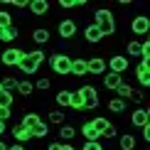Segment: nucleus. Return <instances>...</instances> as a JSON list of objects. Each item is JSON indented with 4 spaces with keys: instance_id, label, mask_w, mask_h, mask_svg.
<instances>
[{
    "instance_id": "nucleus-10",
    "label": "nucleus",
    "mask_w": 150,
    "mask_h": 150,
    "mask_svg": "<svg viewBox=\"0 0 150 150\" xmlns=\"http://www.w3.org/2000/svg\"><path fill=\"white\" fill-rule=\"evenodd\" d=\"M86 69H89V74H93V76H103L106 71V59L103 57H91V59H86Z\"/></svg>"
},
{
    "instance_id": "nucleus-13",
    "label": "nucleus",
    "mask_w": 150,
    "mask_h": 150,
    "mask_svg": "<svg viewBox=\"0 0 150 150\" xmlns=\"http://www.w3.org/2000/svg\"><path fill=\"white\" fill-rule=\"evenodd\" d=\"M17 37H20V27H17L15 22L8 25V27H0V42H3V45H10V42H15Z\"/></svg>"
},
{
    "instance_id": "nucleus-4",
    "label": "nucleus",
    "mask_w": 150,
    "mask_h": 150,
    "mask_svg": "<svg viewBox=\"0 0 150 150\" xmlns=\"http://www.w3.org/2000/svg\"><path fill=\"white\" fill-rule=\"evenodd\" d=\"M79 91V96H81V101H84V111H93V108H98V91H96V86H81Z\"/></svg>"
},
{
    "instance_id": "nucleus-15",
    "label": "nucleus",
    "mask_w": 150,
    "mask_h": 150,
    "mask_svg": "<svg viewBox=\"0 0 150 150\" xmlns=\"http://www.w3.org/2000/svg\"><path fill=\"white\" fill-rule=\"evenodd\" d=\"M69 74H71V76H76V79L86 76V74H89V69H86V59H84V57H74V59H71Z\"/></svg>"
},
{
    "instance_id": "nucleus-36",
    "label": "nucleus",
    "mask_w": 150,
    "mask_h": 150,
    "mask_svg": "<svg viewBox=\"0 0 150 150\" xmlns=\"http://www.w3.org/2000/svg\"><path fill=\"white\" fill-rule=\"evenodd\" d=\"M101 138H106V140H111V138H118V128L113 126V123H111V126L103 130V135H101Z\"/></svg>"
},
{
    "instance_id": "nucleus-9",
    "label": "nucleus",
    "mask_w": 150,
    "mask_h": 150,
    "mask_svg": "<svg viewBox=\"0 0 150 150\" xmlns=\"http://www.w3.org/2000/svg\"><path fill=\"white\" fill-rule=\"evenodd\" d=\"M148 123H150V108L148 106H140V108H135L133 113H130V126L143 128V126H148Z\"/></svg>"
},
{
    "instance_id": "nucleus-19",
    "label": "nucleus",
    "mask_w": 150,
    "mask_h": 150,
    "mask_svg": "<svg viewBox=\"0 0 150 150\" xmlns=\"http://www.w3.org/2000/svg\"><path fill=\"white\" fill-rule=\"evenodd\" d=\"M121 81H123V76H118V74H111V71H106V74H103V81H101V84H103L108 91H116L118 86H121Z\"/></svg>"
},
{
    "instance_id": "nucleus-34",
    "label": "nucleus",
    "mask_w": 150,
    "mask_h": 150,
    "mask_svg": "<svg viewBox=\"0 0 150 150\" xmlns=\"http://www.w3.org/2000/svg\"><path fill=\"white\" fill-rule=\"evenodd\" d=\"M12 12H8V10H0V27H8V25H12Z\"/></svg>"
},
{
    "instance_id": "nucleus-8",
    "label": "nucleus",
    "mask_w": 150,
    "mask_h": 150,
    "mask_svg": "<svg viewBox=\"0 0 150 150\" xmlns=\"http://www.w3.org/2000/svg\"><path fill=\"white\" fill-rule=\"evenodd\" d=\"M128 25H130V32H133L135 37H145V35L150 32V20H148V15H135Z\"/></svg>"
},
{
    "instance_id": "nucleus-3",
    "label": "nucleus",
    "mask_w": 150,
    "mask_h": 150,
    "mask_svg": "<svg viewBox=\"0 0 150 150\" xmlns=\"http://www.w3.org/2000/svg\"><path fill=\"white\" fill-rule=\"evenodd\" d=\"M71 59L74 57H69V54H64V52H54V54L47 57V64H49V69L57 74V76H69Z\"/></svg>"
},
{
    "instance_id": "nucleus-39",
    "label": "nucleus",
    "mask_w": 150,
    "mask_h": 150,
    "mask_svg": "<svg viewBox=\"0 0 150 150\" xmlns=\"http://www.w3.org/2000/svg\"><path fill=\"white\" fill-rule=\"evenodd\" d=\"M59 8L62 10H74L76 8V0H59Z\"/></svg>"
},
{
    "instance_id": "nucleus-5",
    "label": "nucleus",
    "mask_w": 150,
    "mask_h": 150,
    "mask_svg": "<svg viewBox=\"0 0 150 150\" xmlns=\"http://www.w3.org/2000/svg\"><path fill=\"white\" fill-rule=\"evenodd\" d=\"M111 67V74H118V76H123L128 69H130V59L126 54H113L111 59H106V69Z\"/></svg>"
},
{
    "instance_id": "nucleus-24",
    "label": "nucleus",
    "mask_w": 150,
    "mask_h": 150,
    "mask_svg": "<svg viewBox=\"0 0 150 150\" xmlns=\"http://www.w3.org/2000/svg\"><path fill=\"white\" fill-rule=\"evenodd\" d=\"M64 121H67V116H64V111H49V113H47V126H64Z\"/></svg>"
},
{
    "instance_id": "nucleus-2",
    "label": "nucleus",
    "mask_w": 150,
    "mask_h": 150,
    "mask_svg": "<svg viewBox=\"0 0 150 150\" xmlns=\"http://www.w3.org/2000/svg\"><path fill=\"white\" fill-rule=\"evenodd\" d=\"M93 25H98V30H101L103 37L113 35V32H116V15H113V10L98 8L96 15H93Z\"/></svg>"
},
{
    "instance_id": "nucleus-29",
    "label": "nucleus",
    "mask_w": 150,
    "mask_h": 150,
    "mask_svg": "<svg viewBox=\"0 0 150 150\" xmlns=\"http://www.w3.org/2000/svg\"><path fill=\"white\" fill-rule=\"evenodd\" d=\"M116 93H118L116 98H121V101H128V98H130V93H133V86H130L128 81H121V86L116 89Z\"/></svg>"
},
{
    "instance_id": "nucleus-16",
    "label": "nucleus",
    "mask_w": 150,
    "mask_h": 150,
    "mask_svg": "<svg viewBox=\"0 0 150 150\" xmlns=\"http://www.w3.org/2000/svg\"><path fill=\"white\" fill-rule=\"evenodd\" d=\"M27 10L32 12V15L42 17V15H47V12H49V0H30Z\"/></svg>"
},
{
    "instance_id": "nucleus-44",
    "label": "nucleus",
    "mask_w": 150,
    "mask_h": 150,
    "mask_svg": "<svg viewBox=\"0 0 150 150\" xmlns=\"http://www.w3.org/2000/svg\"><path fill=\"white\" fill-rule=\"evenodd\" d=\"M5 130H8V123H3V121H0V135H5Z\"/></svg>"
},
{
    "instance_id": "nucleus-7",
    "label": "nucleus",
    "mask_w": 150,
    "mask_h": 150,
    "mask_svg": "<svg viewBox=\"0 0 150 150\" xmlns=\"http://www.w3.org/2000/svg\"><path fill=\"white\" fill-rule=\"evenodd\" d=\"M22 57H25V49H20V47H8L3 54H0V62H3L5 67H10V69H12V67L20 64Z\"/></svg>"
},
{
    "instance_id": "nucleus-17",
    "label": "nucleus",
    "mask_w": 150,
    "mask_h": 150,
    "mask_svg": "<svg viewBox=\"0 0 150 150\" xmlns=\"http://www.w3.org/2000/svg\"><path fill=\"white\" fill-rule=\"evenodd\" d=\"M10 133H12V138H15V143H20V145H25V143H30V140H32V135H30V130H27V128H22L20 123H15Z\"/></svg>"
},
{
    "instance_id": "nucleus-18",
    "label": "nucleus",
    "mask_w": 150,
    "mask_h": 150,
    "mask_svg": "<svg viewBox=\"0 0 150 150\" xmlns=\"http://www.w3.org/2000/svg\"><path fill=\"white\" fill-rule=\"evenodd\" d=\"M40 121H42V118H40V113H37V111H27V113H25L17 123H20L22 128H27V130H30V128H35Z\"/></svg>"
},
{
    "instance_id": "nucleus-37",
    "label": "nucleus",
    "mask_w": 150,
    "mask_h": 150,
    "mask_svg": "<svg viewBox=\"0 0 150 150\" xmlns=\"http://www.w3.org/2000/svg\"><path fill=\"white\" fill-rule=\"evenodd\" d=\"M81 150H103V143L101 140H91V143H84Z\"/></svg>"
},
{
    "instance_id": "nucleus-11",
    "label": "nucleus",
    "mask_w": 150,
    "mask_h": 150,
    "mask_svg": "<svg viewBox=\"0 0 150 150\" xmlns=\"http://www.w3.org/2000/svg\"><path fill=\"white\" fill-rule=\"evenodd\" d=\"M135 79H138L140 89H148L150 86V64L148 62H138V67H135Z\"/></svg>"
},
{
    "instance_id": "nucleus-21",
    "label": "nucleus",
    "mask_w": 150,
    "mask_h": 150,
    "mask_svg": "<svg viewBox=\"0 0 150 150\" xmlns=\"http://www.w3.org/2000/svg\"><path fill=\"white\" fill-rule=\"evenodd\" d=\"M32 91H35L32 79H20V81H17V93H20L22 98H30V96H32Z\"/></svg>"
},
{
    "instance_id": "nucleus-26",
    "label": "nucleus",
    "mask_w": 150,
    "mask_h": 150,
    "mask_svg": "<svg viewBox=\"0 0 150 150\" xmlns=\"http://www.w3.org/2000/svg\"><path fill=\"white\" fill-rule=\"evenodd\" d=\"M89 123H91V128H93V130H96V133H98V138H101V135H103V130H106V128L111 126V121H108V118H101V116L91 118Z\"/></svg>"
},
{
    "instance_id": "nucleus-28",
    "label": "nucleus",
    "mask_w": 150,
    "mask_h": 150,
    "mask_svg": "<svg viewBox=\"0 0 150 150\" xmlns=\"http://www.w3.org/2000/svg\"><path fill=\"white\" fill-rule=\"evenodd\" d=\"M106 108H108V113H123V111H126V101H121V98H108Z\"/></svg>"
},
{
    "instance_id": "nucleus-35",
    "label": "nucleus",
    "mask_w": 150,
    "mask_h": 150,
    "mask_svg": "<svg viewBox=\"0 0 150 150\" xmlns=\"http://www.w3.org/2000/svg\"><path fill=\"white\" fill-rule=\"evenodd\" d=\"M10 118H12V108H10V106H0V121L8 123Z\"/></svg>"
},
{
    "instance_id": "nucleus-45",
    "label": "nucleus",
    "mask_w": 150,
    "mask_h": 150,
    "mask_svg": "<svg viewBox=\"0 0 150 150\" xmlns=\"http://www.w3.org/2000/svg\"><path fill=\"white\" fill-rule=\"evenodd\" d=\"M0 150H8V143H5L3 138H0Z\"/></svg>"
},
{
    "instance_id": "nucleus-23",
    "label": "nucleus",
    "mask_w": 150,
    "mask_h": 150,
    "mask_svg": "<svg viewBox=\"0 0 150 150\" xmlns=\"http://www.w3.org/2000/svg\"><path fill=\"white\" fill-rule=\"evenodd\" d=\"M17 81L20 79H15V76H0V86H3V93H15L17 91Z\"/></svg>"
},
{
    "instance_id": "nucleus-41",
    "label": "nucleus",
    "mask_w": 150,
    "mask_h": 150,
    "mask_svg": "<svg viewBox=\"0 0 150 150\" xmlns=\"http://www.w3.org/2000/svg\"><path fill=\"white\" fill-rule=\"evenodd\" d=\"M8 150H27V148L20 145V143H12V145H8Z\"/></svg>"
},
{
    "instance_id": "nucleus-46",
    "label": "nucleus",
    "mask_w": 150,
    "mask_h": 150,
    "mask_svg": "<svg viewBox=\"0 0 150 150\" xmlns=\"http://www.w3.org/2000/svg\"><path fill=\"white\" fill-rule=\"evenodd\" d=\"M0 93H3V86H0Z\"/></svg>"
},
{
    "instance_id": "nucleus-40",
    "label": "nucleus",
    "mask_w": 150,
    "mask_h": 150,
    "mask_svg": "<svg viewBox=\"0 0 150 150\" xmlns=\"http://www.w3.org/2000/svg\"><path fill=\"white\" fill-rule=\"evenodd\" d=\"M140 140L150 143V123H148V126H143V128H140Z\"/></svg>"
},
{
    "instance_id": "nucleus-33",
    "label": "nucleus",
    "mask_w": 150,
    "mask_h": 150,
    "mask_svg": "<svg viewBox=\"0 0 150 150\" xmlns=\"http://www.w3.org/2000/svg\"><path fill=\"white\" fill-rule=\"evenodd\" d=\"M32 84H35V89H37V91H47L49 86H52V79H49V76H40L37 81H32Z\"/></svg>"
},
{
    "instance_id": "nucleus-43",
    "label": "nucleus",
    "mask_w": 150,
    "mask_h": 150,
    "mask_svg": "<svg viewBox=\"0 0 150 150\" xmlns=\"http://www.w3.org/2000/svg\"><path fill=\"white\" fill-rule=\"evenodd\" d=\"M62 150H76V148H74L71 143H62Z\"/></svg>"
},
{
    "instance_id": "nucleus-42",
    "label": "nucleus",
    "mask_w": 150,
    "mask_h": 150,
    "mask_svg": "<svg viewBox=\"0 0 150 150\" xmlns=\"http://www.w3.org/2000/svg\"><path fill=\"white\" fill-rule=\"evenodd\" d=\"M47 150H62V143H49Z\"/></svg>"
},
{
    "instance_id": "nucleus-22",
    "label": "nucleus",
    "mask_w": 150,
    "mask_h": 150,
    "mask_svg": "<svg viewBox=\"0 0 150 150\" xmlns=\"http://www.w3.org/2000/svg\"><path fill=\"white\" fill-rule=\"evenodd\" d=\"M126 57L128 59H140V40H128L126 42Z\"/></svg>"
},
{
    "instance_id": "nucleus-12",
    "label": "nucleus",
    "mask_w": 150,
    "mask_h": 150,
    "mask_svg": "<svg viewBox=\"0 0 150 150\" xmlns=\"http://www.w3.org/2000/svg\"><path fill=\"white\" fill-rule=\"evenodd\" d=\"M30 40H32L35 45H40V47H45L47 42H52V32H49L47 27H35L32 32H30Z\"/></svg>"
},
{
    "instance_id": "nucleus-38",
    "label": "nucleus",
    "mask_w": 150,
    "mask_h": 150,
    "mask_svg": "<svg viewBox=\"0 0 150 150\" xmlns=\"http://www.w3.org/2000/svg\"><path fill=\"white\" fill-rule=\"evenodd\" d=\"M130 101H133V103H143V101H145L143 91H140V89H133V93H130Z\"/></svg>"
},
{
    "instance_id": "nucleus-32",
    "label": "nucleus",
    "mask_w": 150,
    "mask_h": 150,
    "mask_svg": "<svg viewBox=\"0 0 150 150\" xmlns=\"http://www.w3.org/2000/svg\"><path fill=\"white\" fill-rule=\"evenodd\" d=\"M69 108H74V111H84V101H81L79 91H71V101H69Z\"/></svg>"
},
{
    "instance_id": "nucleus-6",
    "label": "nucleus",
    "mask_w": 150,
    "mask_h": 150,
    "mask_svg": "<svg viewBox=\"0 0 150 150\" xmlns=\"http://www.w3.org/2000/svg\"><path fill=\"white\" fill-rule=\"evenodd\" d=\"M76 32H79L76 20H71V17H64V20H59V25H57V35H59L64 42H71L74 37H76Z\"/></svg>"
},
{
    "instance_id": "nucleus-27",
    "label": "nucleus",
    "mask_w": 150,
    "mask_h": 150,
    "mask_svg": "<svg viewBox=\"0 0 150 150\" xmlns=\"http://www.w3.org/2000/svg\"><path fill=\"white\" fill-rule=\"evenodd\" d=\"M54 101H57L59 111H62V108H69V101H71V91H69V89H62V91H57Z\"/></svg>"
},
{
    "instance_id": "nucleus-1",
    "label": "nucleus",
    "mask_w": 150,
    "mask_h": 150,
    "mask_svg": "<svg viewBox=\"0 0 150 150\" xmlns=\"http://www.w3.org/2000/svg\"><path fill=\"white\" fill-rule=\"evenodd\" d=\"M47 59V54H45V49H32V52H25V57L20 59V64H17V69H20L25 76H32V74L40 71V67H42V62Z\"/></svg>"
},
{
    "instance_id": "nucleus-31",
    "label": "nucleus",
    "mask_w": 150,
    "mask_h": 150,
    "mask_svg": "<svg viewBox=\"0 0 150 150\" xmlns=\"http://www.w3.org/2000/svg\"><path fill=\"white\" fill-rule=\"evenodd\" d=\"M47 133H49V126H47L45 121H40L35 128H30V135H32V138H45Z\"/></svg>"
},
{
    "instance_id": "nucleus-20",
    "label": "nucleus",
    "mask_w": 150,
    "mask_h": 150,
    "mask_svg": "<svg viewBox=\"0 0 150 150\" xmlns=\"http://www.w3.org/2000/svg\"><path fill=\"white\" fill-rule=\"evenodd\" d=\"M135 143H138V138H135L133 133L118 135V148H121V150H135Z\"/></svg>"
},
{
    "instance_id": "nucleus-30",
    "label": "nucleus",
    "mask_w": 150,
    "mask_h": 150,
    "mask_svg": "<svg viewBox=\"0 0 150 150\" xmlns=\"http://www.w3.org/2000/svg\"><path fill=\"white\" fill-rule=\"evenodd\" d=\"M74 135H76V128L74 126H59V138L64 140V143H69V140H74Z\"/></svg>"
},
{
    "instance_id": "nucleus-25",
    "label": "nucleus",
    "mask_w": 150,
    "mask_h": 150,
    "mask_svg": "<svg viewBox=\"0 0 150 150\" xmlns=\"http://www.w3.org/2000/svg\"><path fill=\"white\" fill-rule=\"evenodd\" d=\"M81 135H84V143H91V140H101V138H98V133H96V130H93L91 128V123L89 121H84V123H81Z\"/></svg>"
},
{
    "instance_id": "nucleus-14",
    "label": "nucleus",
    "mask_w": 150,
    "mask_h": 150,
    "mask_svg": "<svg viewBox=\"0 0 150 150\" xmlns=\"http://www.w3.org/2000/svg\"><path fill=\"white\" fill-rule=\"evenodd\" d=\"M84 40L89 42V45H98V42L103 40V35H101V30H98V25H93V22H89L84 27Z\"/></svg>"
}]
</instances>
